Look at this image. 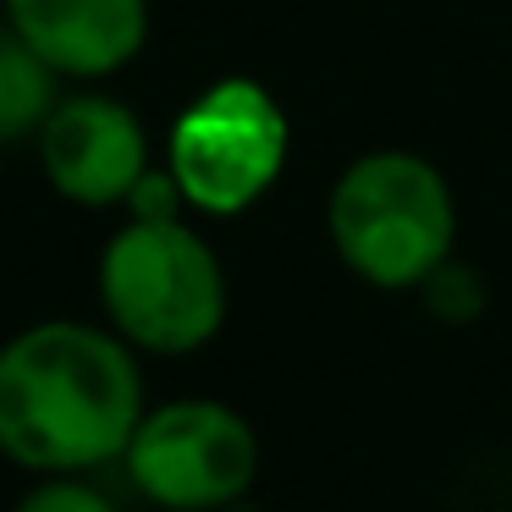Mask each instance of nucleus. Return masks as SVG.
Returning <instances> with one entry per match:
<instances>
[{
  "label": "nucleus",
  "mask_w": 512,
  "mask_h": 512,
  "mask_svg": "<svg viewBox=\"0 0 512 512\" xmlns=\"http://www.w3.org/2000/svg\"><path fill=\"white\" fill-rule=\"evenodd\" d=\"M6 23L61 78H111L144 50L149 0H6Z\"/></svg>",
  "instance_id": "obj_7"
},
{
  "label": "nucleus",
  "mask_w": 512,
  "mask_h": 512,
  "mask_svg": "<svg viewBox=\"0 0 512 512\" xmlns=\"http://www.w3.org/2000/svg\"><path fill=\"white\" fill-rule=\"evenodd\" d=\"M100 303L138 353H199L226 325V265L177 215H133L100 254Z\"/></svg>",
  "instance_id": "obj_3"
},
{
  "label": "nucleus",
  "mask_w": 512,
  "mask_h": 512,
  "mask_svg": "<svg viewBox=\"0 0 512 512\" xmlns=\"http://www.w3.org/2000/svg\"><path fill=\"white\" fill-rule=\"evenodd\" d=\"M331 248L375 292H419L452 259L457 193L435 160L413 149H369L325 199Z\"/></svg>",
  "instance_id": "obj_2"
},
{
  "label": "nucleus",
  "mask_w": 512,
  "mask_h": 512,
  "mask_svg": "<svg viewBox=\"0 0 512 512\" xmlns=\"http://www.w3.org/2000/svg\"><path fill=\"white\" fill-rule=\"evenodd\" d=\"M12 512H122L89 474H39V485L17 501Z\"/></svg>",
  "instance_id": "obj_9"
},
{
  "label": "nucleus",
  "mask_w": 512,
  "mask_h": 512,
  "mask_svg": "<svg viewBox=\"0 0 512 512\" xmlns=\"http://www.w3.org/2000/svg\"><path fill=\"white\" fill-rule=\"evenodd\" d=\"M39 160L50 188L67 204L105 210V204H127V193L149 171V138L122 100L78 94V100H56V111L45 116Z\"/></svg>",
  "instance_id": "obj_6"
},
{
  "label": "nucleus",
  "mask_w": 512,
  "mask_h": 512,
  "mask_svg": "<svg viewBox=\"0 0 512 512\" xmlns=\"http://www.w3.org/2000/svg\"><path fill=\"white\" fill-rule=\"evenodd\" d=\"M144 408L138 347L105 325L45 320L0 347V457L28 474L122 463Z\"/></svg>",
  "instance_id": "obj_1"
},
{
  "label": "nucleus",
  "mask_w": 512,
  "mask_h": 512,
  "mask_svg": "<svg viewBox=\"0 0 512 512\" xmlns=\"http://www.w3.org/2000/svg\"><path fill=\"white\" fill-rule=\"evenodd\" d=\"M287 116L254 78H221L171 127V182L204 215H243L287 166Z\"/></svg>",
  "instance_id": "obj_5"
},
{
  "label": "nucleus",
  "mask_w": 512,
  "mask_h": 512,
  "mask_svg": "<svg viewBox=\"0 0 512 512\" xmlns=\"http://www.w3.org/2000/svg\"><path fill=\"white\" fill-rule=\"evenodd\" d=\"M50 111H56V72L6 23L0 28V144L39 133Z\"/></svg>",
  "instance_id": "obj_8"
},
{
  "label": "nucleus",
  "mask_w": 512,
  "mask_h": 512,
  "mask_svg": "<svg viewBox=\"0 0 512 512\" xmlns=\"http://www.w3.org/2000/svg\"><path fill=\"white\" fill-rule=\"evenodd\" d=\"M419 292H424V303H430V314H441V320H452V325L474 320V314L485 309V287H479V276L468 265H457V259H446Z\"/></svg>",
  "instance_id": "obj_10"
},
{
  "label": "nucleus",
  "mask_w": 512,
  "mask_h": 512,
  "mask_svg": "<svg viewBox=\"0 0 512 512\" xmlns=\"http://www.w3.org/2000/svg\"><path fill=\"white\" fill-rule=\"evenodd\" d=\"M122 468L160 512H237L259 479V435L232 402L177 397L144 408Z\"/></svg>",
  "instance_id": "obj_4"
}]
</instances>
